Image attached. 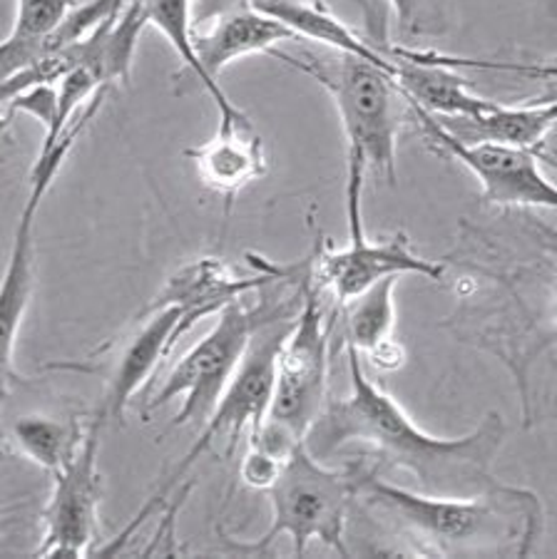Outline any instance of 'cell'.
Wrapping results in <instances>:
<instances>
[{
	"label": "cell",
	"mask_w": 557,
	"mask_h": 559,
	"mask_svg": "<svg viewBox=\"0 0 557 559\" xmlns=\"http://www.w3.org/2000/svg\"><path fill=\"white\" fill-rule=\"evenodd\" d=\"M142 13L152 28L162 33L173 50L177 52L187 72H192L206 95H210V80H206L202 62L197 58L194 40H192V3L194 0H140Z\"/></svg>",
	"instance_id": "21"
},
{
	"label": "cell",
	"mask_w": 557,
	"mask_h": 559,
	"mask_svg": "<svg viewBox=\"0 0 557 559\" xmlns=\"http://www.w3.org/2000/svg\"><path fill=\"white\" fill-rule=\"evenodd\" d=\"M257 272L292 278L301 288V311L276 358L274 395L262 428L247 440H257L269 453L286 460L296 445L307 443L309 430L329 403L331 338L336 329V311L327 319L321 292L311 276V257L282 266L259 254H247Z\"/></svg>",
	"instance_id": "3"
},
{
	"label": "cell",
	"mask_w": 557,
	"mask_h": 559,
	"mask_svg": "<svg viewBox=\"0 0 557 559\" xmlns=\"http://www.w3.org/2000/svg\"><path fill=\"white\" fill-rule=\"evenodd\" d=\"M197 58L202 62V70L210 80V97L217 105L220 117H237L245 110L229 100L220 85V75L232 62H237L257 52H269L282 48V43L299 40L292 28L278 23L276 17L257 11L254 5L220 15L204 28L192 31Z\"/></svg>",
	"instance_id": "12"
},
{
	"label": "cell",
	"mask_w": 557,
	"mask_h": 559,
	"mask_svg": "<svg viewBox=\"0 0 557 559\" xmlns=\"http://www.w3.org/2000/svg\"><path fill=\"white\" fill-rule=\"evenodd\" d=\"M401 276H389L366 294L358 296L344 309L336 306V326L341 329V344L354 346L358 354H368L383 341L393 338L396 329V292Z\"/></svg>",
	"instance_id": "20"
},
{
	"label": "cell",
	"mask_w": 557,
	"mask_h": 559,
	"mask_svg": "<svg viewBox=\"0 0 557 559\" xmlns=\"http://www.w3.org/2000/svg\"><path fill=\"white\" fill-rule=\"evenodd\" d=\"M187 319L179 306L138 313L122 338L107 341L105 346H118L107 373V395L100 405V413L107 423L122 426L128 405L142 388L157 378L165 358L182 341V321Z\"/></svg>",
	"instance_id": "11"
},
{
	"label": "cell",
	"mask_w": 557,
	"mask_h": 559,
	"mask_svg": "<svg viewBox=\"0 0 557 559\" xmlns=\"http://www.w3.org/2000/svg\"><path fill=\"white\" fill-rule=\"evenodd\" d=\"M241 8H251V0H194L192 3V31L204 28L220 15H227L232 11H241Z\"/></svg>",
	"instance_id": "24"
},
{
	"label": "cell",
	"mask_w": 557,
	"mask_h": 559,
	"mask_svg": "<svg viewBox=\"0 0 557 559\" xmlns=\"http://www.w3.org/2000/svg\"><path fill=\"white\" fill-rule=\"evenodd\" d=\"M200 182L227 202V214L245 189L262 179L269 169L262 134L247 112L220 117V128L212 140L185 150Z\"/></svg>",
	"instance_id": "13"
},
{
	"label": "cell",
	"mask_w": 557,
	"mask_h": 559,
	"mask_svg": "<svg viewBox=\"0 0 557 559\" xmlns=\"http://www.w3.org/2000/svg\"><path fill=\"white\" fill-rule=\"evenodd\" d=\"M289 299L272 301V296H264L257 306L235 301L220 311L214 326L190 350H185L177 358V364L165 373L162 383H157L155 391L147 395L140 411L142 418L150 420L147 416L152 411L173 401H182L169 428L187 426V423H202L204 426L220 405L232 378L239 371L259 326L266 319H272Z\"/></svg>",
	"instance_id": "7"
},
{
	"label": "cell",
	"mask_w": 557,
	"mask_h": 559,
	"mask_svg": "<svg viewBox=\"0 0 557 559\" xmlns=\"http://www.w3.org/2000/svg\"><path fill=\"white\" fill-rule=\"evenodd\" d=\"M389 56L393 60V78L403 95L430 115L443 120H471L493 107L488 97L471 93L465 78L458 75L455 68L420 58L416 48L389 43Z\"/></svg>",
	"instance_id": "15"
},
{
	"label": "cell",
	"mask_w": 557,
	"mask_h": 559,
	"mask_svg": "<svg viewBox=\"0 0 557 559\" xmlns=\"http://www.w3.org/2000/svg\"><path fill=\"white\" fill-rule=\"evenodd\" d=\"M93 418L85 416H45L28 413L5 426V445L45 473H58L83 448Z\"/></svg>",
	"instance_id": "17"
},
{
	"label": "cell",
	"mask_w": 557,
	"mask_h": 559,
	"mask_svg": "<svg viewBox=\"0 0 557 559\" xmlns=\"http://www.w3.org/2000/svg\"><path fill=\"white\" fill-rule=\"evenodd\" d=\"M553 301H555V306H557V278H555V288H553Z\"/></svg>",
	"instance_id": "29"
},
{
	"label": "cell",
	"mask_w": 557,
	"mask_h": 559,
	"mask_svg": "<svg viewBox=\"0 0 557 559\" xmlns=\"http://www.w3.org/2000/svg\"><path fill=\"white\" fill-rule=\"evenodd\" d=\"M440 120V117H438ZM463 140H488L513 147L537 150L547 144V134L557 128V97H541L523 105L493 103L490 110L471 120H440Z\"/></svg>",
	"instance_id": "16"
},
{
	"label": "cell",
	"mask_w": 557,
	"mask_h": 559,
	"mask_svg": "<svg viewBox=\"0 0 557 559\" xmlns=\"http://www.w3.org/2000/svg\"><path fill=\"white\" fill-rule=\"evenodd\" d=\"M408 100V97H406ZM411 117L430 150L455 159L481 182V200L506 210H555L557 185L543 173L535 150L513 147L488 140H463L446 128L436 115L408 100Z\"/></svg>",
	"instance_id": "9"
},
{
	"label": "cell",
	"mask_w": 557,
	"mask_h": 559,
	"mask_svg": "<svg viewBox=\"0 0 557 559\" xmlns=\"http://www.w3.org/2000/svg\"><path fill=\"white\" fill-rule=\"evenodd\" d=\"M533 3L541 5L550 17H557V0H533Z\"/></svg>",
	"instance_id": "28"
},
{
	"label": "cell",
	"mask_w": 557,
	"mask_h": 559,
	"mask_svg": "<svg viewBox=\"0 0 557 559\" xmlns=\"http://www.w3.org/2000/svg\"><path fill=\"white\" fill-rule=\"evenodd\" d=\"M272 282V276L257 272V269L251 276H241L224 259L200 257L169 274L167 282L140 313L179 306L187 316L185 331H192L206 316H217L229 304L241 301V296L266 288Z\"/></svg>",
	"instance_id": "14"
},
{
	"label": "cell",
	"mask_w": 557,
	"mask_h": 559,
	"mask_svg": "<svg viewBox=\"0 0 557 559\" xmlns=\"http://www.w3.org/2000/svg\"><path fill=\"white\" fill-rule=\"evenodd\" d=\"M269 56L309 75L331 95L346 134V162L362 165L379 182L396 185L401 124L411 107L393 70L346 52L319 58L313 52L294 56L276 48Z\"/></svg>",
	"instance_id": "4"
},
{
	"label": "cell",
	"mask_w": 557,
	"mask_h": 559,
	"mask_svg": "<svg viewBox=\"0 0 557 559\" xmlns=\"http://www.w3.org/2000/svg\"><path fill=\"white\" fill-rule=\"evenodd\" d=\"M535 155H537V159L545 162V165L557 169V150L555 147H547V144H543V147L535 150Z\"/></svg>",
	"instance_id": "27"
},
{
	"label": "cell",
	"mask_w": 557,
	"mask_h": 559,
	"mask_svg": "<svg viewBox=\"0 0 557 559\" xmlns=\"http://www.w3.org/2000/svg\"><path fill=\"white\" fill-rule=\"evenodd\" d=\"M105 423L107 418L97 411L78 455L58 473H52V490L43 508V535L33 557L97 555L105 492L100 473Z\"/></svg>",
	"instance_id": "10"
},
{
	"label": "cell",
	"mask_w": 557,
	"mask_h": 559,
	"mask_svg": "<svg viewBox=\"0 0 557 559\" xmlns=\"http://www.w3.org/2000/svg\"><path fill=\"white\" fill-rule=\"evenodd\" d=\"M251 5H254L257 11L276 17V21L284 23L286 28H292L296 33V38L317 40L334 52H346V56H358L381 62V66L393 70L389 50L376 48L371 40L362 38V35L348 28L344 21L331 15L327 5L311 3V0H251Z\"/></svg>",
	"instance_id": "18"
},
{
	"label": "cell",
	"mask_w": 557,
	"mask_h": 559,
	"mask_svg": "<svg viewBox=\"0 0 557 559\" xmlns=\"http://www.w3.org/2000/svg\"><path fill=\"white\" fill-rule=\"evenodd\" d=\"M78 5L80 0H17L15 23L0 45L3 80L31 68L43 40H48Z\"/></svg>",
	"instance_id": "19"
},
{
	"label": "cell",
	"mask_w": 557,
	"mask_h": 559,
	"mask_svg": "<svg viewBox=\"0 0 557 559\" xmlns=\"http://www.w3.org/2000/svg\"><path fill=\"white\" fill-rule=\"evenodd\" d=\"M396 15L403 38L418 40L446 31V17L440 0H386Z\"/></svg>",
	"instance_id": "22"
},
{
	"label": "cell",
	"mask_w": 557,
	"mask_h": 559,
	"mask_svg": "<svg viewBox=\"0 0 557 559\" xmlns=\"http://www.w3.org/2000/svg\"><path fill=\"white\" fill-rule=\"evenodd\" d=\"M284 460L269 453L264 445H259L257 440H247V453L239 463V480L251 490L269 492L278 480V473H282Z\"/></svg>",
	"instance_id": "23"
},
{
	"label": "cell",
	"mask_w": 557,
	"mask_h": 559,
	"mask_svg": "<svg viewBox=\"0 0 557 559\" xmlns=\"http://www.w3.org/2000/svg\"><path fill=\"white\" fill-rule=\"evenodd\" d=\"M366 169L346 162V214H348V245L334 249L331 241H321V234L311 251V276L319 292H329L339 309L352 304L368 288L389 276L416 274L428 282L440 284L446 278V266L440 261L426 259L413 251L408 237L396 231L393 237L368 239L362 216V192Z\"/></svg>",
	"instance_id": "8"
},
{
	"label": "cell",
	"mask_w": 557,
	"mask_h": 559,
	"mask_svg": "<svg viewBox=\"0 0 557 559\" xmlns=\"http://www.w3.org/2000/svg\"><path fill=\"white\" fill-rule=\"evenodd\" d=\"M358 475L362 463L329 467L311 453L307 443L296 445L284 460L274 488L269 490L272 527L254 543H237L217 527L222 549L229 555L259 557L266 555L284 535L292 539L294 557L307 555L313 539L341 557H352L346 545V518L358 492Z\"/></svg>",
	"instance_id": "5"
},
{
	"label": "cell",
	"mask_w": 557,
	"mask_h": 559,
	"mask_svg": "<svg viewBox=\"0 0 557 559\" xmlns=\"http://www.w3.org/2000/svg\"><path fill=\"white\" fill-rule=\"evenodd\" d=\"M356 500L383 530L426 557H528L545 525L533 490L502 483L475 498H438L399 488L364 463Z\"/></svg>",
	"instance_id": "2"
},
{
	"label": "cell",
	"mask_w": 557,
	"mask_h": 559,
	"mask_svg": "<svg viewBox=\"0 0 557 559\" xmlns=\"http://www.w3.org/2000/svg\"><path fill=\"white\" fill-rule=\"evenodd\" d=\"M366 358L376 371L391 373V371H399V368L406 364V348H403L396 338H389L376 346L374 350H368Z\"/></svg>",
	"instance_id": "25"
},
{
	"label": "cell",
	"mask_w": 557,
	"mask_h": 559,
	"mask_svg": "<svg viewBox=\"0 0 557 559\" xmlns=\"http://www.w3.org/2000/svg\"><path fill=\"white\" fill-rule=\"evenodd\" d=\"M292 282V278H286ZM294 284V282H292ZM296 292L292 294V299L286 301L282 309H278L272 319H266L259 331L251 338V346L247 350L245 360H241L239 371L232 378V383L224 391L222 401L210 420L202 426L200 438L194 440L192 448L187 450V455L179 460L175 465V471L169 473L165 480L159 483L157 492L145 502L134 520L125 527V535H120L115 543L122 545L134 530H138L142 522H145L152 512H155L159 504L165 508L167 495L173 492L179 483L185 480L187 473L192 471L204 453H210L212 445L217 440H227V448H224V455L227 460L235 455V450L241 445L245 436L249 438L251 432H257L262 428V423L266 418L269 403H272L274 395V381H276V358L278 350H282L286 336H289L296 319H299L301 311V288L299 284H294Z\"/></svg>",
	"instance_id": "6"
},
{
	"label": "cell",
	"mask_w": 557,
	"mask_h": 559,
	"mask_svg": "<svg viewBox=\"0 0 557 559\" xmlns=\"http://www.w3.org/2000/svg\"><path fill=\"white\" fill-rule=\"evenodd\" d=\"M311 3H319V5H327V8H331L334 3H339V0H311ZM354 3H362V5L366 8L368 28H371V31L376 33V40H381V35H379V33H383V21H376V17H374V11H371V5H368L366 0H354Z\"/></svg>",
	"instance_id": "26"
},
{
	"label": "cell",
	"mask_w": 557,
	"mask_h": 559,
	"mask_svg": "<svg viewBox=\"0 0 557 559\" xmlns=\"http://www.w3.org/2000/svg\"><path fill=\"white\" fill-rule=\"evenodd\" d=\"M346 354L352 393L329 399L313 423L307 445L319 460L334 457L348 445H362L379 457L376 471H403L418 490L438 498H475L500 488L496 477L498 453L506 445L508 426L490 411L463 438H436L413 423L396 399L364 373L362 354L341 344Z\"/></svg>",
	"instance_id": "1"
}]
</instances>
